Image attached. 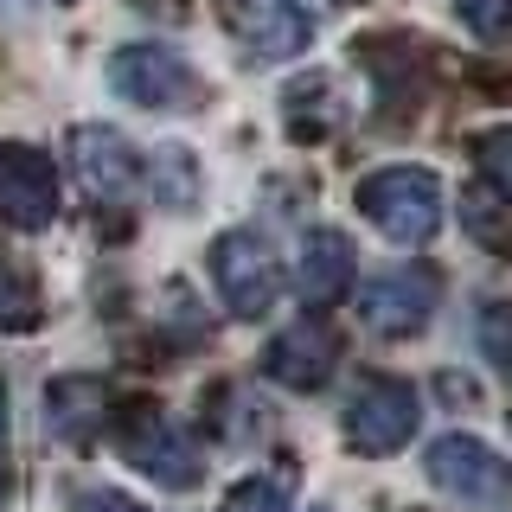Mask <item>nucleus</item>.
<instances>
[{
  "mask_svg": "<svg viewBox=\"0 0 512 512\" xmlns=\"http://www.w3.org/2000/svg\"><path fill=\"white\" fill-rule=\"evenodd\" d=\"M116 442H122V455L135 461L141 474L160 480V487H192V480H199V448H192L180 429H173L160 410H148V404H135L122 416Z\"/></svg>",
  "mask_w": 512,
  "mask_h": 512,
  "instance_id": "nucleus-8",
  "label": "nucleus"
},
{
  "mask_svg": "<svg viewBox=\"0 0 512 512\" xmlns=\"http://www.w3.org/2000/svg\"><path fill=\"white\" fill-rule=\"evenodd\" d=\"M212 282L224 295V308H231L237 320H256L276 308V256H269V244H256L250 231H224L212 244Z\"/></svg>",
  "mask_w": 512,
  "mask_h": 512,
  "instance_id": "nucleus-2",
  "label": "nucleus"
},
{
  "mask_svg": "<svg viewBox=\"0 0 512 512\" xmlns=\"http://www.w3.org/2000/svg\"><path fill=\"white\" fill-rule=\"evenodd\" d=\"M461 26L487 45H512V0H455Z\"/></svg>",
  "mask_w": 512,
  "mask_h": 512,
  "instance_id": "nucleus-15",
  "label": "nucleus"
},
{
  "mask_svg": "<svg viewBox=\"0 0 512 512\" xmlns=\"http://www.w3.org/2000/svg\"><path fill=\"white\" fill-rule=\"evenodd\" d=\"M461 231H468L480 250L512 256V192L493 186V180L468 186V192H461Z\"/></svg>",
  "mask_w": 512,
  "mask_h": 512,
  "instance_id": "nucleus-13",
  "label": "nucleus"
},
{
  "mask_svg": "<svg viewBox=\"0 0 512 512\" xmlns=\"http://www.w3.org/2000/svg\"><path fill=\"white\" fill-rule=\"evenodd\" d=\"M58 7H64V0H58Z\"/></svg>",
  "mask_w": 512,
  "mask_h": 512,
  "instance_id": "nucleus-23",
  "label": "nucleus"
},
{
  "mask_svg": "<svg viewBox=\"0 0 512 512\" xmlns=\"http://www.w3.org/2000/svg\"><path fill=\"white\" fill-rule=\"evenodd\" d=\"M0 327L7 333L39 327V288H32V276L20 263H7V256H0Z\"/></svg>",
  "mask_w": 512,
  "mask_h": 512,
  "instance_id": "nucleus-14",
  "label": "nucleus"
},
{
  "mask_svg": "<svg viewBox=\"0 0 512 512\" xmlns=\"http://www.w3.org/2000/svg\"><path fill=\"white\" fill-rule=\"evenodd\" d=\"M71 512H141V506L128 500V493H109V487H96V493H84V500H77Z\"/></svg>",
  "mask_w": 512,
  "mask_h": 512,
  "instance_id": "nucleus-19",
  "label": "nucleus"
},
{
  "mask_svg": "<svg viewBox=\"0 0 512 512\" xmlns=\"http://www.w3.org/2000/svg\"><path fill=\"white\" fill-rule=\"evenodd\" d=\"M474 160L487 167L493 186L512 192V128H493V135H480V141H474Z\"/></svg>",
  "mask_w": 512,
  "mask_h": 512,
  "instance_id": "nucleus-17",
  "label": "nucleus"
},
{
  "mask_svg": "<svg viewBox=\"0 0 512 512\" xmlns=\"http://www.w3.org/2000/svg\"><path fill=\"white\" fill-rule=\"evenodd\" d=\"M352 276H359V256L340 231H308V244H301V301L308 308H327V301H340Z\"/></svg>",
  "mask_w": 512,
  "mask_h": 512,
  "instance_id": "nucleus-11",
  "label": "nucleus"
},
{
  "mask_svg": "<svg viewBox=\"0 0 512 512\" xmlns=\"http://www.w3.org/2000/svg\"><path fill=\"white\" fill-rule=\"evenodd\" d=\"M429 480L468 506H512V461H500L474 436H442L429 448Z\"/></svg>",
  "mask_w": 512,
  "mask_h": 512,
  "instance_id": "nucleus-4",
  "label": "nucleus"
},
{
  "mask_svg": "<svg viewBox=\"0 0 512 512\" xmlns=\"http://www.w3.org/2000/svg\"><path fill=\"white\" fill-rule=\"evenodd\" d=\"M416 429V391L404 378H365L346 404V442L359 455H397Z\"/></svg>",
  "mask_w": 512,
  "mask_h": 512,
  "instance_id": "nucleus-5",
  "label": "nucleus"
},
{
  "mask_svg": "<svg viewBox=\"0 0 512 512\" xmlns=\"http://www.w3.org/2000/svg\"><path fill=\"white\" fill-rule=\"evenodd\" d=\"M45 416H52V429L64 442H90L109 416V391L96 378H58L52 391H45Z\"/></svg>",
  "mask_w": 512,
  "mask_h": 512,
  "instance_id": "nucleus-12",
  "label": "nucleus"
},
{
  "mask_svg": "<svg viewBox=\"0 0 512 512\" xmlns=\"http://www.w3.org/2000/svg\"><path fill=\"white\" fill-rule=\"evenodd\" d=\"M0 218L13 231H45L58 218V167L26 141H0Z\"/></svg>",
  "mask_w": 512,
  "mask_h": 512,
  "instance_id": "nucleus-7",
  "label": "nucleus"
},
{
  "mask_svg": "<svg viewBox=\"0 0 512 512\" xmlns=\"http://www.w3.org/2000/svg\"><path fill=\"white\" fill-rule=\"evenodd\" d=\"M288 7H295V13H308V20H314V13H333L340 0H288Z\"/></svg>",
  "mask_w": 512,
  "mask_h": 512,
  "instance_id": "nucleus-20",
  "label": "nucleus"
},
{
  "mask_svg": "<svg viewBox=\"0 0 512 512\" xmlns=\"http://www.w3.org/2000/svg\"><path fill=\"white\" fill-rule=\"evenodd\" d=\"M359 212L391 244H429L442 231V186L429 167H378L359 180Z\"/></svg>",
  "mask_w": 512,
  "mask_h": 512,
  "instance_id": "nucleus-1",
  "label": "nucleus"
},
{
  "mask_svg": "<svg viewBox=\"0 0 512 512\" xmlns=\"http://www.w3.org/2000/svg\"><path fill=\"white\" fill-rule=\"evenodd\" d=\"M480 346H487V359L500 365V372H512V301L487 308V320H480Z\"/></svg>",
  "mask_w": 512,
  "mask_h": 512,
  "instance_id": "nucleus-18",
  "label": "nucleus"
},
{
  "mask_svg": "<svg viewBox=\"0 0 512 512\" xmlns=\"http://www.w3.org/2000/svg\"><path fill=\"white\" fill-rule=\"evenodd\" d=\"M0 436H7V378H0Z\"/></svg>",
  "mask_w": 512,
  "mask_h": 512,
  "instance_id": "nucleus-21",
  "label": "nucleus"
},
{
  "mask_svg": "<svg viewBox=\"0 0 512 512\" xmlns=\"http://www.w3.org/2000/svg\"><path fill=\"white\" fill-rule=\"evenodd\" d=\"M333 365H340V333L327 320H301V327L276 333L263 352V372L276 384H288V391H320L333 378Z\"/></svg>",
  "mask_w": 512,
  "mask_h": 512,
  "instance_id": "nucleus-9",
  "label": "nucleus"
},
{
  "mask_svg": "<svg viewBox=\"0 0 512 512\" xmlns=\"http://www.w3.org/2000/svg\"><path fill=\"white\" fill-rule=\"evenodd\" d=\"M442 301V276L429 263H410V269H378L372 282L359 288V320L372 333H416Z\"/></svg>",
  "mask_w": 512,
  "mask_h": 512,
  "instance_id": "nucleus-3",
  "label": "nucleus"
},
{
  "mask_svg": "<svg viewBox=\"0 0 512 512\" xmlns=\"http://www.w3.org/2000/svg\"><path fill=\"white\" fill-rule=\"evenodd\" d=\"M71 154H77V173H84V186L96 199H122V192L141 186V160L116 128H77Z\"/></svg>",
  "mask_w": 512,
  "mask_h": 512,
  "instance_id": "nucleus-10",
  "label": "nucleus"
},
{
  "mask_svg": "<svg viewBox=\"0 0 512 512\" xmlns=\"http://www.w3.org/2000/svg\"><path fill=\"white\" fill-rule=\"evenodd\" d=\"M7 487H13V474H7V468H0V500H7Z\"/></svg>",
  "mask_w": 512,
  "mask_h": 512,
  "instance_id": "nucleus-22",
  "label": "nucleus"
},
{
  "mask_svg": "<svg viewBox=\"0 0 512 512\" xmlns=\"http://www.w3.org/2000/svg\"><path fill=\"white\" fill-rule=\"evenodd\" d=\"M109 84L116 96L141 109H173V103H192L199 96V77H192V64L180 52H167V45H122L116 58H109Z\"/></svg>",
  "mask_w": 512,
  "mask_h": 512,
  "instance_id": "nucleus-6",
  "label": "nucleus"
},
{
  "mask_svg": "<svg viewBox=\"0 0 512 512\" xmlns=\"http://www.w3.org/2000/svg\"><path fill=\"white\" fill-rule=\"evenodd\" d=\"M224 512H288V487L276 474H256V480H237L224 493Z\"/></svg>",
  "mask_w": 512,
  "mask_h": 512,
  "instance_id": "nucleus-16",
  "label": "nucleus"
}]
</instances>
